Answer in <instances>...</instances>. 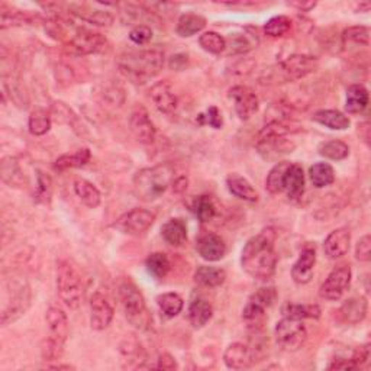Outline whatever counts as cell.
<instances>
[{
	"mask_svg": "<svg viewBox=\"0 0 371 371\" xmlns=\"http://www.w3.org/2000/svg\"><path fill=\"white\" fill-rule=\"evenodd\" d=\"M67 50L74 55L102 54L109 50L106 37L86 28H77L66 42Z\"/></svg>",
	"mask_w": 371,
	"mask_h": 371,
	"instance_id": "9c48e42d",
	"label": "cell"
},
{
	"mask_svg": "<svg viewBox=\"0 0 371 371\" xmlns=\"http://www.w3.org/2000/svg\"><path fill=\"white\" fill-rule=\"evenodd\" d=\"M355 258L363 263H368L371 258V236L367 234L360 241L357 242V247H355Z\"/></svg>",
	"mask_w": 371,
	"mask_h": 371,
	"instance_id": "11a10c76",
	"label": "cell"
},
{
	"mask_svg": "<svg viewBox=\"0 0 371 371\" xmlns=\"http://www.w3.org/2000/svg\"><path fill=\"white\" fill-rule=\"evenodd\" d=\"M41 21L42 18L38 13L15 9L5 3H2V9H0V25H2V29L10 28V26L35 25L37 22H41Z\"/></svg>",
	"mask_w": 371,
	"mask_h": 371,
	"instance_id": "cb8c5ba5",
	"label": "cell"
},
{
	"mask_svg": "<svg viewBox=\"0 0 371 371\" xmlns=\"http://www.w3.org/2000/svg\"><path fill=\"white\" fill-rule=\"evenodd\" d=\"M345 42H354L359 46H370V29L367 26H350L343 32Z\"/></svg>",
	"mask_w": 371,
	"mask_h": 371,
	"instance_id": "f907efd6",
	"label": "cell"
},
{
	"mask_svg": "<svg viewBox=\"0 0 371 371\" xmlns=\"http://www.w3.org/2000/svg\"><path fill=\"white\" fill-rule=\"evenodd\" d=\"M292 162L289 161H280L270 170L269 175L265 179V190L272 193V195H278L285 189V179L286 173L289 170Z\"/></svg>",
	"mask_w": 371,
	"mask_h": 371,
	"instance_id": "74e56055",
	"label": "cell"
},
{
	"mask_svg": "<svg viewBox=\"0 0 371 371\" xmlns=\"http://www.w3.org/2000/svg\"><path fill=\"white\" fill-rule=\"evenodd\" d=\"M166 55L160 48L141 50L122 54L117 60V67L122 76L135 84H144L158 76L164 67Z\"/></svg>",
	"mask_w": 371,
	"mask_h": 371,
	"instance_id": "7a4b0ae2",
	"label": "cell"
},
{
	"mask_svg": "<svg viewBox=\"0 0 371 371\" xmlns=\"http://www.w3.org/2000/svg\"><path fill=\"white\" fill-rule=\"evenodd\" d=\"M368 105V91L363 84H351L347 88L345 111L350 115H359L365 111Z\"/></svg>",
	"mask_w": 371,
	"mask_h": 371,
	"instance_id": "836d02e7",
	"label": "cell"
},
{
	"mask_svg": "<svg viewBox=\"0 0 371 371\" xmlns=\"http://www.w3.org/2000/svg\"><path fill=\"white\" fill-rule=\"evenodd\" d=\"M3 86L10 96V100L15 102V105H18L19 108H23V109L28 108V95L18 79L12 77V74H10L9 79L5 77Z\"/></svg>",
	"mask_w": 371,
	"mask_h": 371,
	"instance_id": "c3c4849f",
	"label": "cell"
},
{
	"mask_svg": "<svg viewBox=\"0 0 371 371\" xmlns=\"http://www.w3.org/2000/svg\"><path fill=\"white\" fill-rule=\"evenodd\" d=\"M92 158V153L88 148H82L73 154H64L58 157L54 162V169L57 171H66L70 169H80L84 167Z\"/></svg>",
	"mask_w": 371,
	"mask_h": 371,
	"instance_id": "d590c367",
	"label": "cell"
},
{
	"mask_svg": "<svg viewBox=\"0 0 371 371\" xmlns=\"http://www.w3.org/2000/svg\"><path fill=\"white\" fill-rule=\"evenodd\" d=\"M213 316V306L206 299L198 298L189 306V322L195 330H200Z\"/></svg>",
	"mask_w": 371,
	"mask_h": 371,
	"instance_id": "4dcf8cb0",
	"label": "cell"
},
{
	"mask_svg": "<svg viewBox=\"0 0 371 371\" xmlns=\"http://www.w3.org/2000/svg\"><path fill=\"white\" fill-rule=\"evenodd\" d=\"M296 148L294 142L286 140V137H260L257 142V150L265 160H278L280 157L292 154Z\"/></svg>",
	"mask_w": 371,
	"mask_h": 371,
	"instance_id": "ac0fdd59",
	"label": "cell"
},
{
	"mask_svg": "<svg viewBox=\"0 0 371 371\" xmlns=\"http://www.w3.org/2000/svg\"><path fill=\"white\" fill-rule=\"evenodd\" d=\"M316 264L315 247H305L301 256L292 267V278L298 285H307L314 277V270Z\"/></svg>",
	"mask_w": 371,
	"mask_h": 371,
	"instance_id": "ffe728a7",
	"label": "cell"
},
{
	"mask_svg": "<svg viewBox=\"0 0 371 371\" xmlns=\"http://www.w3.org/2000/svg\"><path fill=\"white\" fill-rule=\"evenodd\" d=\"M352 272L350 265H339L325 278L319 289V296L325 301H339L351 285Z\"/></svg>",
	"mask_w": 371,
	"mask_h": 371,
	"instance_id": "4fadbf2b",
	"label": "cell"
},
{
	"mask_svg": "<svg viewBox=\"0 0 371 371\" xmlns=\"http://www.w3.org/2000/svg\"><path fill=\"white\" fill-rule=\"evenodd\" d=\"M287 5L296 8L299 12H310L316 8V2H289Z\"/></svg>",
	"mask_w": 371,
	"mask_h": 371,
	"instance_id": "91938a15",
	"label": "cell"
},
{
	"mask_svg": "<svg viewBox=\"0 0 371 371\" xmlns=\"http://www.w3.org/2000/svg\"><path fill=\"white\" fill-rule=\"evenodd\" d=\"M161 236L169 245L180 248L187 242V225L182 218H173L161 227Z\"/></svg>",
	"mask_w": 371,
	"mask_h": 371,
	"instance_id": "4316f807",
	"label": "cell"
},
{
	"mask_svg": "<svg viewBox=\"0 0 371 371\" xmlns=\"http://www.w3.org/2000/svg\"><path fill=\"white\" fill-rule=\"evenodd\" d=\"M153 38V29L148 25H137L131 29L129 39L137 46H145Z\"/></svg>",
	"mask_w": 371,
	"mask_h": 371,
	"instance_id": "f5cc1de1",
	"label": "cell"
},
{
	"mask_svg": "<svg viewBox=\"0 0 371 371\" xmlns=\"http://www.w3.org/2000/svg\"><path fill=\"white\" fill-rule=\"evenodd\" d=\"M31 301V292L25 281H13L12 292L6 290L5 305L2 309V325L15 322L22 315H25Z\"/></svg>",
	"mask_w": 371,
	"mask_h": 371,
	"instance_id": "8fae6325",
	"label": "cell"
},
{
	"mask_svg": "<svg viewBox=\"0 0 371 371\" xmlns=\"http://www.w3.org/2000/svg\"><path fill=\"white\" fill-rule=\"evenodd\" d=\"M310 182L316 189L331 186L335 182L334 167L328 162H316L309 169Z\"/></svg>",
	"mask_w": 371,
	"mask_h": 371,
	"instance_id": "60d3db41",
	"label": "cell"
},
{
	"mask_svg": "<svg viewBox=\"0 0 371 371\" xmlns=\"http://www.w3.org/2000/svg\"><path fill=\"white\" fill-rule=\"evenodd\" d=\"M157 305L161 310V314L167 319H171V318H175L183 310L184 301L182 299L180 294L169 292V293H162L158 296Z\"/></svg>",
	"mask_w": 371,
	"mask_h": 371,
	"instance_id": "ab89813d",
	"label": "cell"
},
{
	"mask_svg": "<svg viewBox=\"0 0 371 371\" xmlns=\"http://www.w3.org/2000/svg\"><path fill=\"white\" fill-rule=\"evenodd\" d=\"M292 29V21L290 18L285 17V15H278L269 19L264 25V34L270 38H281L290 32Z\"/></svg>",
	"mask_w": 371,
	"mask_h": 371,
	"instance_id": "f6af8a7d",
	"label": "cell"
},
{
	"mask_svg": "<svg viewBox=\"0 0 371 371\" xmlns=\"http://www.w3.org/2000/svg\"><path fill=\"white\" fill-rule=\"evenodd\" d=\"M145 267L148 274L151 277H154L155 280H162L170 273L171 263L169 256L164 254V252H153V254L148 256V258L145 260Z\"/></svg>",
	"mask_w": 371,
	"mask_h": 371,
	"instance_id": "8d00e7d4",
	"label": "cell"
},
{
	"mask_svg": "<svg viewBox=\"0 0 371 371\" xmlns=\"http://www.w3.org/2000/svg\"><path fill=\"white\" fill-rule=\"evenodd\" d=\"M191 211H193V213H195V216L202 222V224L213 220V218L218 213L213 199L207 195L198 196L195 200H193Z\"/></svg>",
	"mask_w": 371,
	"mask_h": 371,
	"instance_id": "7bdbcfd3",
	"label": "cell"
},
{
	"mask_svg": "<svg viewBox=\"0 0 371 371\" xmlns=\"http://www.w3.org/2000/svg\"><path fill=\"white\" fill-rule=\"evenodd\" d=\"M350 244H351V232L347 227L334 229L325 238L323 242L325 256L331 260L344 257L350 251Z\"/></svg>",
	"mask_w": 371,
	"mask_h": 371,
	"instance_id": "44dd1931",
	"label": "cell"
},
{
	"mask_svg": "<svg viewBox=\"0 0 371 371\" xmlns=\"http://www.w3.org/2000/svg\"><path fill=\"white\" fill-rule=\"evenodd\" d=\"M91 326L95 331H103L106 330L108 326L112 323L115 310L109 301L103 296L100 292H96L92 294L91 302Z\"/></svg>",
	"mask_w": 371,
	"mask_h": 371,
	"instance_id": "9a60e30c",
	"label": "cell"
},
{
	"mask_svg": "<svg viewBox=\"0 0 371 371\" xmlns=\"http://www.w3.org/2000/svg\"><path fill=\"white\" fill-rule=\"evenodd\" d=\"M48 368H54V370H74L73 365H63V364H58V365H47Z\"/></svg>",
	"mask_w": 371,
	"mask_h": 371,
	"instance_id": "e7e4bbea",
	"label": "cell"
},
{
	"mask_svg": "<svg viewBox=\"0 0 371 371\" xmlns=\"http://www.w3.org/2000/svg\"><path fill=\"white\" fill-rule=\"evenodd\" d=\"M281 314L292 319H318L321 318V307L318 305H298V303H285L281 307Z\"/></svg>",
	"mask_w": 371,
	"mask_h": 371,
	"instance_id": "f35d334b",
	"label": "cell"
},
{
	"mask_svg": "<svg viewBox=\"0 0 371 371\" xmlns=\"http://www.w3.org/2000/svg\"><path fill=\"white\" fill-rule=\"evenodd\" d=\"M46 321L48 336L41 344V357L44 361H58L63 357L68 338V319L60 307H50Z\"/></svg>",
	"mask_w": 371,
	"mask_h": 371,
	"instance_id": "277c9868",
	"label": "cell"
},
{
	"mask_svg": "<svg viewBox=\"0 0 371 371\" xmlns=\"http://www.w3.org/2000/svg\"><path fill=\"white\" fill-rule=\"evenodd\" d=\"M120 299L126 321L138 331H148L153 325V318L146 307L145 299L132 281H124L120 286Z\"/></svg>",
	"mask_w": 371,
	"mask_h": 371,
	"instance_id": "8992f818",
	"label": "cell"
},
{
	"mask_svg": "<svg viewBox=\"0 0 371 371\" xmlns=\"http://www.w3.org/2000/svg\"><path fill=\"white\" fill-rule=\"evenodd\" d=\"M196 121L200 125H209L215 129H220L224 126V120H222V115L216 106H211L204 113H200Z\"/></svg>",
	"mask_w": 371,
	"mask_h": 371,
	"instance_id": "816d5d0a",
	"label": "cell"
},
{
	"mask_svg": "<svg viewBox=\"0 0 371 371\" xmlns=\"http://www.w3.org/2000/svg\"><path fill=\"white\" fill-rule=\"evenodd\" d=\"M360 129L364 131V135H363V137H364V141L368 142V122L361 124V125H360Z\"/></svg>",
	"mask_w": 371,
	"mask_h": 371,
	"instance_id": "be15d7a7",
	"label": "cell"
},
{
	"mask_svg": "<svg viewBox=\"0 0 371 371\" xmlns=\"http://www.w3.org/2000/svg\"><path fill=\"white\" fill-rule=\"evenodd\" d=\"M227 273L224 269H218V267H209V265H200L195 273V281L207 289H215L225 283Z\"/></svg>",
	"mask_w": 371,
	"mask_h": 371,
	"instance_id": "d6a6232c",
	"label": "cell"
},
{
	"mask_svg": "<svg viewBox=\"0 0 371 371\" xmlns=\"http://www.w3.org/2000/svg\"><path fill=\"white\" fill-rule=\"evenodd\" d=\"M283 191H286L287 198L292 200L302 198L305 191V173L302 166L298 164V162H292L290 164L286 173Z\"/></svg>",
	"mask_w": 371,
	"mask_h": 371,
	"instance_id": "f1b7e54d",
	"label": "cell"
},
{
	"mask_svg": "<svg viewBox=\"0 0 371 371\" xmlns=\"http://www.w3.org/2000/svg\"><path fill=\"white\" fill-rule=\"evenodd\" d=\"M50 112H51L53 120L58 124H68L74 126V122L77 121V116L74 115L73 111L63 102H54Z\"/></svg>",
	"mask_w": 371,
	"mask_h": 371,
	"instance_id": "681fc988",
	"label": "cell"
},
{
	"mask_svg": "<svg viewBox=\"0 0 371 371\" xmlns=\"http://www.w3.org/2000/svg\"><path fill=\"white\" fill-rule=\"evenodd\" d=\"M0 175L9 187L22 189L28 184V177L25 175L19 161L15 157H5L0 162Z\"/></svg>",
	"mask_w": 371,
	"mask_h": 371,
	"instance_id": "d4e9b609",
	"label": "cell"
},
{
	"mask_svg": "<svg viewBox=\"0 0 371 371\" xmlns=\"http://www.w3.org/2000/svg\"><path fill=\"white\" fill-rule=\"evenodd\" d=\"M224 361L231 370H245L256 364L254 354H252L249 345L241 343H234L225 350Z\"/></svg>",
	"mask_w": 371,
	"mask_h": 371,
	"instance_id": "7402d4cb",
	"label": "cell"
},
{
	"mask_svg": "<svg viewBox=\"0 0 371 371\" xmlns=\"http://www.w3.org/2000/svg\"><path fill=\"white\" fill-rule=\"evenodd\" d=\"M129 128L141 144H153L157 135V129L144 108H137L131 113Z\"/></svg>",
	"mask_w": 371,
	"mask_h": 371,
	"instance_id": "e0dca14e",
	"label": "cell"
},
{
	"mask_svg": "<svg viewBox=\"0 0 371 371\" xmlns=\"http://www.w3.org/2000/svg\"><path fill=\"white\" fill-rule=\"evenodd\" d=\"M74 193H76L80 202L87 207H91V209H96L102 202L99 189L92 182L82 179V177H77V179L74 180Z\"/></svg>",
	"mask_w": 371,
	"mask_h": 371,
	"instance_id": "1f68e13d",
	"label": "cell"
},
{
	"mask_svg": "<svg viewBox=\"0 0 371 371\" xmlns=\"http://www.w3.org/2000/svg\"><path fill=\"white\" fill-rule=\"evenodd\" d=\"M277 238L276 229L267 227L257 235L251 236L241 252L242 270L257 280H269L274 276L277 267V252L274 242Z\"/></svg>",
	"mask_w": 371,
	"mask_h": 371,
	"instance_id": "6da1fadb",
	"label": "cell"
},
{
	"mask_svg": "<svg viewBox=\"0 0 371 371\" xmlns=\"http://www.w3.org/2000/svg\"><path fill=\"white\" fill-rule=\"evenodd\" d=\"M312 121H315L332 131H345L350 128L351 121L347 115L335 109H322L314 113Z\"/></svg>",
	"mask_w": 371,
	"mask_h": 371,
	"instance_id": "f546056e",
	"label": "cell"
},
{
	"mask_svg": "<svg viewBox=\"0 0 371 371\" xmlns=\"http://www.w3.org/2000/svg\"><path fill=\"white\" fill-rule=\"evenodd\" d=\"M229 97L234 100L235 112L241 121H248L258 111V96L248 86H234L229 91Z\"/></svg>",
	"mask_w": 371,
	"mask_h": 371,
	"instance_id": "5bb4252c",
	"label": "cell"
},
{
	"mask_svg": "<svg viewBox=\"0 0 371 371\" xmlns=\"http://www.w3.org/2000/svg\"><path fill=\"white\" fill-rule=\"evenodd\" d=\"M173 189L175 193H182L187 189V177L184 175H180V177H175L174 182H173Z\"/></svg>",
	"mask_w": 371,
	"mask_h": 371,
	"instance_id": "94428289",
	"label": "cell"
},
{
	"mask_svg": "<svg viewBox=\"0 0 371 371\" xmlns=\"http://www.w3.org/2000/svg\"><path fill=\"white\" fill-rule=\"evenodd\" d=\"M370 9H371V3L370 2H360L357 5V10H360V12H368Z\"/></svg>",
	"mask_w": 371,
	"mask_h": 371,
	"instance_id": "6125c7cd",
	"label": "cell"
},
{
	"mask_svg": "<svg viewBox=\"0 0 371 371\" xmlns=\"http://www.w3.org/2000/svg\"><path fill=\"white\" fill-rule=\"evenodd\" d=\"M189 64V57L186 54H175L170 58V68L175 71H182Z\"/></svg>",
	"mask_w": 371,
	"mask_h": 371,
	"instance_id": "680465c9",
	"label": "cell"
},
{
	"mask_svg": "<svg viewBox=\"0 0 371 371\" xmlns=\"http://www.w3.org/2000/svg\"><path fill=\"white\" fill-rule=\"evenodd\" d=\"M367 309H368L367 299L363 298V296H357V298L348 299L343 306H341L338 314L341 321L344 323L357 325L365 319Z\"/></svg>",
	"mask_w": 371,
	"mask_h": 371,
	"instance_id": "484cf974",
	"label": "cell"
},
{
	"mask_svg": "<svg viewBox=\"0 0 371 371\" xmlns=\"http://www.w3.org/2000/svg\"><path fill=\"white\" fill-rule=\"evenodd\" d=\"M277 301V292L274 287H263L257 290L248 299L244 310L242 319L249 331H261L265 322V310Z\"/></svg>",
	"mask_w": 371,
	"mask_h": 371,
	"instance_id": "52a82bcc",
	"label": "cell"
},
{
	"mask_svg": "<svg viewBox=\"0 0 371 371\" xmlns=\"http://www.w3.org/2000/svg\"><path fill=\"white\" fill-rule=\"evenodd\" d=\"M227 187L229 190L231 195H234L235 198H238L244 202H249V203H256L258 200V191L254 189L245 177L232 173L227 177Z\"/></svg>",
	"mask_w": 371,
	"mask_h": 371,
	"instance_id": "83f0119b",
	"label": "cell"
},
{
	"mask_svg": "<svg viewBox=\"0 0 371 371\" xmlns=\"http://www.w3.org/2000/svg\"><path fill=\"white\" fill-rule=\"evenodd\" d=\"M307 339V331L306 326L302 321L292 319V318H283L276 325V341L278 347L287 351V352H296L299 351Z\"/></svg>",
	"mask_w": 371,
	"mask_h": 371,
	"instance_id": "30bf717a",
	"label": "cell"
},
{
	"mask_svg": "<svg viewBox=\"0 0 371 371\" xmlns=\"http://www.w3.org/2000/svg\"><path fill=\"white\" fill-rule=\"evenodd\" d=\"M198 254L209 263L220 261L227 254V244L216 234H203L196 241Z\"/></svg>",
	"mask_w": 371,
	"mask_h": 371,
	"instance_id": "d6986e66",
	"label": "cell"
},
{
	"mask_svg": "<svg viewBox=\"0 0 371 371\" xmlns=\"http://www.w3.org/2000/svg\"><path fill=\"white\" fill-rule=\"evenodd\" d=\"M150 97L161 113L174 115L177 108H179V97H177L173 86L167 80L155 83L150 88Z\"/></svg>",
	"mask_w": 371,
	"mask_h": 371,
	"instance_id": "2e32d148",
	"label": "cell"
},
{
	"mask_svg": "<svg viewBox=\"0 0 371 371\" xmlns=\"http://www.w3.org/2000/svg\"><path fill=\"white\" fill-rule=\"evenodd\" d=\"M206 18L198 13H184L177 21L175 32L177 35H180L183 38H190L193 35H196L202 32L206 26Z\"/></svg>",
	"mask_w": 371,
	"mask_h": 371,
	"instance_id": "e575fe53",
	"label": "cell"
},
{
	"mask_svg": "<svg viewBox=\"0 0 371 371\" xmlns=\"http://www.w3.org/2000/svg\"><path fill=\"white\" fill-rule=\"evenodd\" d=\"M67 10L70 15H73V17H76L87 23H92V25L102 26V28L111 26L115 21L113 15L111 12L92 9L86 5H70Z\"/></svg>",
	"mask_w": 371,
	"mask_h": 371,
	"instance_id": "603a6c76",
	"label": "cell"
},
{
	"mask_svg": "<svg viewBox=\"0 0 371 371\" xmlns=\"http://www.w3.org/2000/svg\"><path fill=\"white\" fill-rule=\"evenodd\" d=\"M251 48V42L244 35H231V38L227 39V50H229L228 54H245Z\"/></svg>",
	"mask_w": 371,
	"mask_h": 371,
	"instance_id": "db71d44e",
	"label": "cell"
},
{
	"mask_svg": "<svg viewBox=\"0 0 371 371\" xmlns=\"http://www.w3.org/2000/svg\"><path fill=\"white\" fill-rule=\"evenodd\" d=\"M53 124V116L50 111L46 109H35L31 116H29V122L28 128L29 132L32 133L35 137H42L51 129Z\"/></svg>",
	"mask_w": 371,
	"mask_h": 371,
	"instance_id": "b9f144b4",
	"label": "cell"
},
{
	"mask_svg": "<svg viewBox=\"0 0 371 371\" xmlns=\"http://www.w3.org/2000/svg\"><path fill=\"white\" fill-rule=\"evenodd\" d=\"M316 70H318L316 57L306 54H293L289 58H286L285 61H281L276 66V70H273V76L281 80L280 83H287L305 79Z\"/></svg>",
	"mask_w": 371,
	"mask_h": 371,
	"instance_id": "ba28073f",
	"label": "cell"
},
{
	"mask_svg": "<svg viewBox=\"0 0 371 371\" xmlns=\"http://www.w3.org/2000/svg\"><path fill=\"white\" fill-rule=\"evenodd\" d=\"M55 286L58 298L70 309H77L83 301V278L70 260H61L57 264Z\"/></svg>",
	"mask_w": 371,
	"mask_h": 371,
	"instance_id": "5b68a950",
	"label": "cell"
},
{
	"mask_svg": "<svg viewBox=\"0 0 371 371\" xmlns=\"http://www.w3.org/2000/svg\"><path fill=\"white\" fill-rule=\"evenodd\" d=\"M368 360H370V345L368 344L355 350L354 354L348 359V361L351 364V370L363 367L365 363H368Z\"/></svg>",
	"mask_w": 371,
	"mask_h": 371,
	"instance_id": "9f6ffc18",
	"label": "cell"
},
{
	"mask_svg": "<svg viewBox=\"0 0 371 371\" xmlns=\"http://www.w3.org/2000/svg\"><path fill=\"white\" fill-rule=\"evenodd\" d=\"M175 179V167L171 162H164L154 167L140 170L132 182V190L137 199L153 202L164 195Z\"/></svg>",
	"mask_w": 371,
	"mask_h": 371,
	"instance_id": "3957f363",
	"label": "cell"
},
{
	"mask_svg": "<svg viewBox=\"0 0 371 371\" xmlns=\"http://www.w3.org/2000/svg\"><path fill=\"white\" fill-rule=\"evenodd\" d=\"M154 222L155 213L148 209H142V207H135V209L124 213L115 222L113 227L122 234L138 236L150 229L154 225Z\"/></svg>",
	"mask_w": 371,
	"mask_h": 371,
	"instance_id": "7c38bea8",
	"label": "cell"
},
{
	"mask_svg": "<svg viewBox=\"0 0 371 371\" xmlns=\"http://www.w3.org/2000/svg\"><path fill=\"white\" fill-rule=\"evenodd\" d=\"M199 44L206 53H211L215 55H219L227 51V39L215 31H207L202 34L199 38Z\"/></svg>",
	"mask_w": 371,
	"mask_h": 371,
	"instance_id": "bcb514c9",
	"label": "cell"
},
{
	"mask_svg": "<svg viewBox=\"0 0 371 371\" xmlns=\"http://www.w3.org/2000/svg\"><path fill=\"white\" fill-rule=\"evenodd\" d=\"M155 368H158V370H177L179 368V365H177V361L171 354L164 352L158 357Z\"/></svg>",
	"mask_w": 371,
	"mask_h": 371,
	"instance_id": "6f0895ef",
	"label": "cell"
},
{
	"mask_svg": "<svg viewBox=\"0 0 371 371\" xmlns=\"http://www.w3.org/2000/svg\"><path fill=\"white\" fill-rule=\"evenodd\" d=\"M318 153L319 155L328 160L341 161V160H345L350 155V146L341 140H331V141H325L319 144Z\"/></svg>",
	"mask_w": 371,
	"mask_h": 371,
	"instance_id": "ee69618b",
	"label": "cell"
},
{
	"mask_svg": "<svg viewBox=\"0 0 371 371\" xmlns=\"http://www.w3.org/2000/svg\"><path fill=\"white\" fill-rule=\"evenodd\" d=\"M53 179L44 171H37V186H35V200L38 203H50L53 198Z\"/></svg>",
	"mask_w": 371,
	"mask_h": 371,
	"instance_id": "7dc6e473",
	"label": "cell"
}]
</instances>
